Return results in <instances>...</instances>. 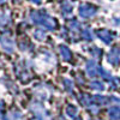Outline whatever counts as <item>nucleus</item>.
Here are the masks:
<instances>
[{"instance_id":"5","label":"nucleus","mask_w":120,"mask_h":120,"mask_svg":"<svg viewBox=\"0 0 120 120\" xmlns=\"http://www.w3.org/2000/svg\"><path fill=\"white\" fill-rule=\"evenodd\" d=\"M96 34H97L98 38L101 40L105 45H111V42L113 41V38H114V34L111 33L107 29H100V30L96 31Z\"/></svg>"},{"instance_id":"9","label":"nucleus","mask_w":120,"mask_h":120,"mask_svg":"<svg viewBox=\"0 0 120 120\" xmlns=\"http://www.w3.org/2000/svg\"><path fill=\"white\" fill-rule=\"evenodd\" d=\"M16 73H17V77L21 79V81L23 82V83H28L29 82V79H30V75H29V72H28V70L25 68V67H17V70H16Z\"/></svg>"},{"instance_id":"33","label":"nucleus","mask_w":120,"mask_h":120,"mask_svg":"<svg viewBox=\"0 0 120 120\" xmlns=\"http://www.w3.org/2000/svg\"><path fill=\"white\" fill-rule=\"evenodd\" d=\"M93 120H94V119H93Z\"/></svg>"},{"instance_id":"21","label":"nucleus","mask_w":120,"mask_h":120,"mask_svg":"<svg viewBox=\"0 0 120 120\" xmlns=\"http://www.w3.org/2000/svg\"><path fill=\"white\" fill-rule=\"evenodd\" d=\"M34 37L36 40H38V41H43V40L46 38V31L43 29H37L34 33Z\"/></svg>"},{"instance_id":"23","label":"nucleus","mask_w":120,"mask_h":120,"mask_svg":"<svg viewBox=\"0 0 120 120\" xmlns=\"http://www.w3.org/2000/svg\"><path fill=\"white\" fill-rule=\"evenodd\" d=\"M0 119L1 120H8V118L5 113V103L1 100H0Z\"/></svg>"},{"instance_id":"32","label":"nucleus","mask_w":120,"mask_h":120,"mask_svg":"<svg viewBox=\"0 0 120 120\" xmlns=\"http://www.w3.org/2000/svg\"><path fill=\"white\" fill-rule=\"evenodd\" d=\"M31 120H36V119H34V118H33V119H31Z\"/></svg>"},{"instance_id":"18","label":"nucleus","mask_w":120,"mask_h":120,"mask_svg":"<svg viewBox=\"0 0 120 120\" xmlns=\"http://www.w3.org/2000/svg\"><path fill=\"white\" fill-rule=\"evenodd\" d=\"M98 76H101L103 79H107V81H112V75L102 66H98Z\"/></svg>"},{"instance_id":"31","label":"nucleus","mask_w":120,"mask_h":120,"mask_svg":"<svg viewBox=\"0 0 120 120\" xmlns=\"http://www.w3.org/2000/svg\"><path fill=\"white\" fill-rule=\"evenodd\" d=\"M12 1H13V3H18V1H19V0H12Z\"/></svg>"},{"instance_id":"25","label":"nucleus","mask_w":120,"mask_h":120,"mask_svg":"<svg viewBox=\"0 0 120 120\" xmlns=\"http://www.w3.org/2000/svg\"><path fill=\"white\" fill-rule=\"evenodd\" d=\"M120 86V79L119 78H112V81H111V88L116 90Z\"/></svg>"},{"instance_id":"26","label":"nucleus","mask_w":120,"mask_h":120,"mask_svg":"<svg viewBox=\"0 0 120 120\" xmlns=\"http://www.w3.org/2000/svg\"><path fill=\"white\" fill-rule=\"evenodd\" d=\"M88 109H89V112L93 113V114H97L98 113V106H96V105H91Z\"/></svg>"},{"instance_id":"10","label":"nucleus","mask_w":120,"mask_h":120,"mask_svg":"<svg viewBox=\"0 0 120 120\" xmlns=\"http://www.w3.org/2000/svg\"><path fill=\"white\" fill-rule=\"evenodd\" d=\"M79 102H81L82 106L89 108L90 106L93 105V102H94V97H91L88 94H82L81 96H79Z\"/></svg>"},{"instance_id":"14","label":"nucleus","mask_w":120,"mask_h":120,"mask_svg":"<svg viewBox=\"0 0 120 120\" xmlns=\"http://www.w3.org/2000/svg\"><path fill=\"white\" fill-rule=\"evenodd\" d=\"M72 13V5L70 4V3H64L63 5H61V15L63 16H65V17H67V16H70Z\"/></svg>"},{"instance_id":"28","label":"nucleus","mask_w":120,"mask_h":120,"mask_svg":"<svg viewBox=\"0 0 120 120\" xmlns=\"http://www.w3.org/2000/svg\"><path fill=\"white\" fill-rule=\"evenodd\" d=\"M31 3H34V4H36V5H38V4H41V0H30Z\"/></svg>"},{"instance_id":"1","label":"nucleus","mask_w":120,"mask_h":120,"mask_svg":"<svg viewBox=\"0 0 120 120\" xmlns=\"http://www.w3.org/2000/svg\"><path fill=\"white\" fill-rule=\"evenodd\" d=\"M30 19L34 24L41 25L47 30H54L56 28V21L46 11H33L30 13Z\"/></svg>"},{"instance_id":"4","label":"nucleus","mask_w":120,"mask_h":120,"mask_svg":"<svg viewBox=\"0 0 120 120\" xmlns=\"http://www.w3.org/2000/svg\"><path fill=\"white\" fill-rule=\"evenodd\" d=\"M0 46L6 53H13L15 51V42L8 35H1L0 36Z\"/></svg>"},{"instance_id":"16","label":"nucleus","mask_w":120,"mask_h":120,"mask_svg":"<svg viewBox=\"0 0 120 120\" xmlns=\"http://www.w3.org/2000/svg\"><path fill=\"white\" fill-rule=\"evenodd\" d=\"M90 86H91L93 90H97V91H103L106 88L103 82H101V81H93L90 83Z\"/></svg>"},{"instance_id":"15","label":"nucleus","mask_w":120,"mask_h":120,"mask_svg":"<svg viewBox=\"0 0 120 120\" xmlns=\"http://www.w3.org/2000/svg\"><path fill=\"white\" fill-rule=\"evenodd\" d=\"M63 85H64V88L66 89V91H67L68 94L73 95V83H72L71 79H68V78H64V81H63Z\"/></svg>"},{"instance_id":"8","label":"nucleus","mask_w":120,"mask_h":120,"mask_svg":"<svg viewBox=\"0 0 120 120\" xmlns=\"http://www.w3.org/2000/svg\"><path fill=\"white\" fill-rule=\"evenodd\" d=\"M59 52H60V55H61L63 60L65 61H71L72 59V52L70 51V48L65 45H60L59 46Z\"/></svg>"},{"instance_id":"11","label":"nucleus","mask_w":120,"mask_h":120,"mask_svg":"<svg viewBox=\"0 0 120 120\" xmlns=\"http://www.w3.org/2000/svg\"><path fill=\"white\" fill-rule=\"evenodd\" d=\"M94 102L97 103L98 106H106L108 103H111V97L102 96V95H95L94 96Z\"/></svg>"},{"instance_id":"3","label":"nucleus","mask_w":120,"mask_h":120,"mask_svg":"<svg viewBox=\"0 0 120 120\" xmlns=\"http://www.w3.org/2000/svg\"><path fill=\"white\" fill-rule=\"evenodd\" d=\"M79 16H81L82 18L86 19V18H90V17H94L97 12V8L93 5H89V4H83L79 6Z\"/></svg>"},{"instance_id":"24","label":"nucleus","mask_w":120,"mask_h":120,"mask_svg":"<svg viewBox=\"0 0 120 120\" xmlns=\"http://www.w3.org/2000/svg\"><path fill=\"white\" fill-rule=\"evenodd\" d=\"M10 120H23V115L21 112L18 111H15L11 113V118H10Z\"/></svg>"},{"instance_id":"7","label":"nucleus","mask_w":120,"mask_h":120,"mask_svg":"<svg viewBox=\"0 0 120 120\" xmlns=\"http://www.w3.org/2000/svg\"><path fill=\"white\" fill-rule=\"evenodd\" d=\"M108 63L113 65V66H118L120 64V49L118 47L112 48L108 53Z\"/></svg>"},{"instance_id":"17","label":"nucleus","mask_w":120,"mask_h":120,"mask_svg":"<svg viewBox=\"0 0 120 120\" xmlns=\"http://www.w3.org/2000/svg\"><path fill=\"white\" fill-rule=\"evenodd\" d=\"M89 53L91 54V56L94 59H98L102 56V49H100L97 47H90L89 48Z\"/></svg>"},{"instance_id":"6","label":"nucleus","mask_w":120,"mask_h":120,"mask_svg":"<svg viewBox=\"0 0 120 120\" xmlns=\"http://www.w3.org/2000/svg\"><path fill=\"white\" fill-rule=\"evenodd\" d=\"M85 71L90 78H95L96 76H98V65L96 64L95 60L93 59L88 60L86 65H85Z\"/></svg>"},{"instance_id":"19","label":"nucleus","mask_w":120,"mask_h":120,"mask_svg":"<svg viewBox=\"0 0 120 120\" xmlns=\"http://www.w3.org/2000/svg\"><path fill=\"white\" fill-rule=\"evenodd\" d=\"M66 113L70 118H76L77 113H78V109L76 106H72V105H68L67 108H66Z\"/></svg>"},{"instance_id":"20","label":"nucleus","mask_w":120,"mask_h":120,"mask_svg":"<svg viewBox=\"0 0 120 120\" xmlns=\"http://www.w3.org/2000/svg\"><path fill=\"white\" fill-rule=\"evenodd\" d=\"M10 23V16L7 12L0 13V26H6Z\"/></svg>"},{"instance_id":"13","label":"nucleus","mask_w":120,"mask_h":120,"mask_svg":"<svg viewBox=\"0 0 120 120\" xmlns=\"http://www.w3.org/2000/svg\"><path fill=\"white\" fill-rule=\"evenodd\" d=\"M82 37L85 41H93L94 40V33L90 28H85L82 30Z\"/></svg>"},{"instance_id":"27","label":"nucleus","mask_w":120,"mask_h":120,"mask_svg":"<svg viewBox=\"0 0 120 120\" xmlns=\"http://www.w3.org/2000/svg\"><path fill=\"white\" fill-rule=\"evenodd\" d=\"M114 24L118 25V26H120V19L119 18H114Z\"/></svg>"},{"instance_id":"12","label":"nucleus","mask_w":120,"mask_h":120,"mask_svg":"<svg viewBox=\"0 0 120 120\" xmlns=\"http://www.w3.org/2000/svg\"><path fill=\"white\" fill-rule=\"evenodd\" d=\"M109 118L112 120H118L120 119V106H113L108 109Z\"/></svg>"},{"instance_id":"22","label":"nucleus","mask_w":120,"mask_h":120,"mask_svg":"<svg viewBox=\"0 0 120 120\" xmlns=\"http://www.w3.org/2000/svg\"><path fill=\"white\" fill-rule=\"evenodd\" d=\"M70 30L73 33H78L79 30H81V24H79V22H77L76 19L70 22Z\"/></svg>"},{"instance_id":"30","label":"nucleus","mask_w":120,"mask_h":120,"mask_svg":"<svg viewBox=\"0 0 120 120\" xmlns=\"http://www.w3.org/2000/svg\"><path fill=\"white\" fill-rule=\"evenodd\" d=\"M5 3V0H0V4H4Z\"/></svg>"},{"instance_id":"29","label":"nucleus","mask_w":120,"mask_h":120,"mask_svg":"<svg viewBox=\"0 0 120 120\" xmlns=\"http://www.w3.org/2000/svg\"><path fill=\"white\" fill-rule=\"evenodd\" d=\"M73 120H83V118H82V116H77V118H75Z\"/></svg>"},{"instance_id":"2","label":"nucleus","mask_w":120,"mask_h":120,"mask_svg":"<svg viewBox=\"0 0 120 120\" xmlns=\"http://www.w3.org/2000/svg\"><path fill=\"white\" fill-rule=\"evenodd\" d=\"M29 109H30V112L34 114V119H36V120H52L51 114L46 111V108L40 102L31 103Z\"/></svg>"}]
</instances>
